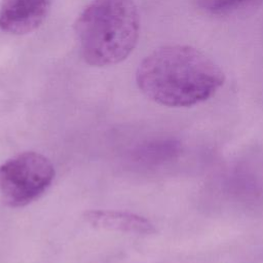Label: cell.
<instances>
[{
	"instance_id": "obj_1",
	"label": "cell",
	"mask_w": 263,
	"mask_h": 263,
	"mask_svg": "<svg viewBox=\"0 0 263 263\" xmlns=\"http://www.w3.org/2000/svg\"><path fill=\"white\" fill-rule=\"evenodd\" d=\"M224 73L201 50L189 45L158 47L137 69L140 90L166 107H191L212 98L223 85Z\"/></svg>"
},
{
	"instance_id": "obj_2",
	"label": "cell",
	"mask_w": 263,
	"mask_h": 263,
	"mask_svg": "<svg viewBox=\"0 0 263 263\" xmlns=\"http://www.w3.org/2000/svg\"><path fill=\"white\" fill-rule=\"evenodd\" d=\"M75 38L85 63L116 65L135 49L140 14L134 0H91L74 24Z\"/></svg>"
},
{
	"instance_id": "obj_3",
	"label": "cell",
	"mask_w": 263,
	"mask_h": 263,
	"mask_svg": "<svg viewBox=\"0 0 263 263\" xmlns=\"http://www.w3.org/2000/svg\"><path fill=\"white\" fill-rule=\"evenodd\" d=\"M54 179V167L44 155L23 152L0 165V195L10 208H23L39 198Z\"/></svg>"
},
{
	"instance_id": "obj_4",
	"label": "cell",
	"mask_w": 263,
	"mask_h": 263,
	"mask_svg": "<svg viewBox=\"0 0 263 263\" xmlns=\"http://www.w3.org/2000/svg\"><path fill=\"white\" fill-rule=\"evenodd\" d=\"M53 0H1L0 29L11 35H26L46 20Z\"/></svg>"
},
{
	"instance_id": "obj_5",
	"label": "cell",
	"mask_w": 263,
	"mask_h": 263,
	"mask_svg": "<svg viewBox=\"0 0 263 263\" xmlns=\"http://www.w3.org/2000/svg\"><path fill=\"white\" fill-rule=\"evenodd\" d=\"M84 220L92 227L135 234H151L154 225L146 218L121 211L89 210L83 215Z\"/></svg>"
},
{
	"instance_id": "obj_6",
	"label": "cell",
	"mask_w": 263,
	"mask_h": 263,
	"mask_svg": "<svg viewBox=\"0 0 263 263\" xmlns=\"http://www.w3.org/2000/svg\"><path fill=\"white\" fill-rule=\"evenodd\" d=\"M180 152V144L175 140L153 141L140 146L135 159L142 164L155 165L175 158Z\"/></svg>"
},
{
	"instance_id": "obj_7",
	"label": "cell",
	"mask_w": 263,
	"mask_h": 263,
	"mask_svg": "<svg viewBox=\"0 0 263 263\" xmlns=\"http://www.w3.org/2000/svg\"><path fill=\"white\" fill-rule=\"evenodd\" d=\"M196 5L211 14H224L231 12L253 0H194Z\"/></svg>"
}]
</instances>
